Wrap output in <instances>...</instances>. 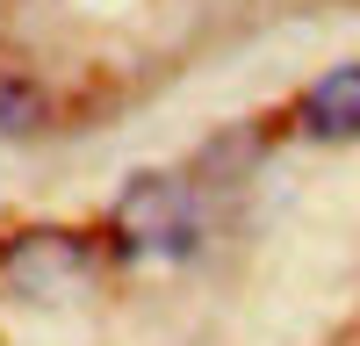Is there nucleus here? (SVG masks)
<instances>
[{"label": "nucleus", "instance_id": "f257e3e1", "mask_svg": "<svg viewBox=\"0 0 360 346\" xmlns=\"http://www.w3.org/2000/svg\"><path fill=\"white\" fill-rule=\"evenodd\" d=\"M195 188L173 181V173H137V181L123 188V202H115V238H123V252H144V260H180L195 252Z\"/></svg>", "mask_w": 360, "mask_h": 346}, {"label": "nucleus", "instance_id": "f03ea898", "mask_svg": "<svg viewBox=\"0 0 360 346\" xmlns=\"http://www.w3.org/2000/svg\"><path fill=\"white\" fill-rule=\"evenodd\" d=\"M0 267H8L29 296H44V288H65V281L86 267V245L65 238V231H22V238L0 252Z\"/></svg>", "mask_w": 360, "mask_h": 346}, {"label": "nucleus", "instance_id": "7ed1b4c3", "mask_svg": "<svg viewBox=\"0 0 360 346\" xmlns=\"http://www.w3.org/2000/svg\"><path fill=\"white\" fill-rule=\"evenodd\" d=\"M303 130L324 144L360 137V65H332L310 94H303Z\"/></svg>", "mask_w": 360, "mask_h": 346}, {"label": "nucleus", "instance_id": "20e7f679", "mask_svg": "<svg viewBox=\"0 0 360 346\" xmlns=\"http://www.w3.org/2000/svg\"><path fill=\"white\" fill-rule=\"evenodd\" d=\"M44 123V94H29L22 79H0V130L22 137V130H37Z\"/></svg>", "mask_w": 360, "mask_h": 346}]
</instances>
